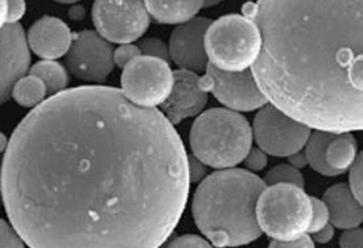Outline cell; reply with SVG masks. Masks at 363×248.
Segmentation results:
<instances>
[{
  "label": "cell",
  "instance_id": "cell-16",
  "mask_svg": "<svg viewBox=\"0 0 363 248\" xmlns=\"http://www.w3.org/2000/svg\"><path fill=\"white\" fill-rule=\"evenodd\" d=\"M322 201L330 213V223L335 228L351 230L363 221L362 203H359L346 184H337L327 189Z\"/></svg>",
  "mask_w": 363,
  "mask_h": 248
},
{
  "label": "cell",
  "instance_id": "cell-35",
  "mask_svg": "<svg viewBox=\"0 0 363 248\" xmlns=\"http://www.w3.org/2000/svg\"><path fill=\"white\" fill-rule=\"evenodd\" d=\"M289 158V164L292 167L297 168V169H302L307 166V159H306L305 152L302 151L296 152L292 156L287 157Z\"/></svg>",
  "mask_w": 363,
  "mask_h": 248
},
{
  "label": "cell",
  "instance_id": "cell-28",
  "mask_svg": "<svg viewBox=\"0 0 363 248\" xmlns=\"http://www.w3.org/2000/svg\"><path fill=\"white\" fill-rule=\"evenodd\" d=\"M268 154L259 150V148H251L248 152L246 158H245V166L247 171L252 173L261 172L263 171L268 163Z\"/></svg>",
  "mask_w": 363,
  "mask_h": 248
},
{
  "label": "cell",
  "instance_id": "cell-14",
  "mask_svg": "<svg viewBox=\"0 0 363 248\" xmlns=\"http://www.w3.org/2000/svg\"><path fill=\"white\" fill-rule=\"evenodd\" d=\"M173 78L171 93L160 106V112L169 123L177 125L203 112L208 102V93L202 89L197 73L178 69L173 72Z\"/></svg>",
  "mask_w": 363,
  "mask_h": 248
},
{
  "label": "cell",
  "instance_id": "cell-21",
  "mask_svg": "<svg viewBox=\"0 0 363 248\" xmlns=\"http://www.w3.org/2000/svg\"><path fill=\"white\" fill-rule=\"evenodd\" d=\"M333 135L335 133L315 130L311 133L310 138L303 148L307 164H310L313 171L326 177H336V173L331 171V168L327 166L326 159H325L327 145L330 143Z\"/></svg>",
  "mask_w": 363,
  "mask_h": 248
},
{
  "label": "cell",
  "instance_id": "cell-36",
  "mask_svg": "<svg viewBox=\"0 0 363 248\" xmlns=\"http://www.w3.org/2000/svg\"><path fill=\"white\" fill-rule=\"evenodd\" d=\"M86 16V11L83 6H75L70 9V18L74 21H82Z\"/></svg>",
  "mask_w": 363,
  "mask_h": 248
},
{
  "label": "cell",
  "instance_id": "cell-9",
  "mask_svg": "<svg viewBox=\"0 0 363 248\" xmlns=\"http://www.w3.org/2000/svg\"><path fill=\"white\" fill-rule=\"evenodd\" d=\"M252 133L258 148L266 154L287 158L305 148L312 130L268 103L258 109Z\"/></svg>",
  "mask_w": 363,
  "mask_h": 248
},
{
  "label": "cell",
  "instance_id": "cell-25",
  "mask_svg": "<svg viewBox=\"0 0 363 248\" xmlns=\"http://www.w3.org/2000/svg\"><path fill=\"white\" fill-rule=\"evenodd\" d=\"M140 55H147V57H153L158 60L169 62V52H168V45L163 40L157 38H147L140 40L138 44Z\"/></svg>",
  "mask_w": 363,
  "mask_h": 248
},
{
  "label": "cell",
  "instance_id": "cell-29",
  "mask_svg": "<svg viewBox=\"0 0 363 248\" xmlns=\"http://www.w3.org/2000/svg\"><path fill=\"white\" fill-rule=\"evenodd\" d=\"M167 248H213V246L203 237L196 235H184L173 239Z\"/></svg>",
  "mask_w": 363,
  "mask_h": 248
},
{
  "label": "cell",
  "instance_id": "cell-20",
  "mask_svg": "<svg viewBox=\"0 0 363 248\" xmlns=\"http://www.w3.org/2000/svg\"><path fill=\"white\" fill-rule=\"evenodd\" d=\"M47 88L38 77L27 74L16 81L13 86L11 97L21 107L34 109L47 99Z\"/></svg>",
  "mask_w": 363,
  "mask_h": 248
},
{
  "label": "cell",
  "instance_id": "cell-38",
  "mask_svg": "<svg viewBox=\"0 0 363 248\" xmlns=\"http://www.w3.org/2000/svg\"><path fill=\"white\" fill-rule=\"evenodd\" d=\"M9 145V140L4 133L0 132V153H6V148Z\"/></svg>",
  "mask_w": 363,
  "mask_h": 248
},
{
  "label": "cell",
  "instance_id": "cell-27",
  "mask_svg": "<svg viewBox=\"0 0 363 248\" xmlns=\"http://www.w3.org/2000/svg\"><path fill=\"white\" fill-rule=\"evenodd\" d=\"M140 55L138 45L135 44H121L118 48L113 50V60L114 65L118 68H122L133 62L135 58H138Z\"/></svg>",
  "mask_w": 363,
  "mask_h": 248
},
{
  "label": "cell",
  "instance_id": "cell-17",
  "mask_svg": "<svg viewBox=\"0 0 363 248\" xmlns=\"http://www.w3.org/2000/svg\"><path fill=\"white\" fill-rule=\"evenodd\" d=\"M150 16L160 24L181 26L197 16L204 0H143Z\"/></svg>",
  "mask_w": 363,
  "mask_h": 248
},
{
  "label": "cell",
  "instance_id": "cell-7",
  "mask_svg": "<svg viewBox=\"0 0 363 248\" xmlns=\"http://www.w3.org/2000/svg\"><path fill=\"white\" fill-rule=\"evenodd\" d=\"M173 81V70L168 62L139 55L124 67L121 91L135 106L157 108L169 96Z\"/></svg>",
  "mask_w": 363,
  "mask_h": 248
},
{
  "label": "cell",
  "instance_id": "cell-11",
  "mask_svg": "<svg viewBox=\"0 0 363 248\" xmlns=\"http://www.w3.org/2000/svg\"><path fill=\"white\" fill-rule=\"evenodd\" d=\"M112 44L93 30H83L74 35L65 64L79 81L101 86L116 68Z\"/></svg>",
  "mask_w": 363,
  "mask_h": 248
},
{
  "label": "cell",
  "instance_id": "cell-23",
  "mask_svg": "<svg viewBox=\"0 0 363 248\" xmlns=\"http://www.w3.org/2000/svg\"><path fill=\"white\" fill-rule=\"evenodd\" d=\"M348 187L351 189L354 198L362 203L363 202V156L358 154L352 166L348 168Z\"/></svg>",
  "mask_w": 363,
  "mask_h": 248
},
{
  "label": "cell",
  "instance_id": "cell-13",
  "mask_svg": "<svg viewBox=\"0 0 363 248\" xmlns=\"http://www.w3.org/2000/svg\"><path fill=\"white\" fill-rule=\"evenodd\" d=\"M211 21L203 16H196L192 21L181 24L172 33L168 45L169 60L179 69L193 73H202L208 65L204 49V34Z\"/></svg>",
  "mask_w": 363,
  "mask_h": 248
},
{
  "label": "cell",
  "instance_id": "cell-32",
  "mask_svg": "<svg viewBox=\"0 0 363 248\" xmlns=\"http://www.w3.org/2000/svg\"><path fill=\"white\" fill-rule=\"evenodd\" d=\"M268 248H315V242L308 235L294 239V241H274L273 239Z\"/></svg>",
  "mask_w": 363,
  "mask_h": 248
},
{
  "label": "cell",
  "instance_id": "cell-10",
  "mask_svg": "<svg viewBox=\"0 0 363 248\" xmlns=\"http://www.w3.org/2000/svg\"><path fill=\"white\" fill-rule=\"evenodd\" d=\"M199 84L233 112H253L268 104L250 69L225 72L208 63L204 76L199 77Z\"/></svg>",
  "mask_w": 363,
  "mask_h": 248
},
{
  "label": "cell",
  "instance_id": "cell-24",
  "mask_svg": "<svg viewBox=\"0 0 363 248\" xmlns=\"http://www.w3.org/2000/svg\"><path fill=\"white\" fill-rule=\"evenodd\" d=\"M311 203H312V220H311L308 233L313 235L318 232L323 227L330 225V213H328L326 203L320 198L311 196Z\"/></svg>",
  "mask_w": 363,
  "mask_h": 248
},
{
  "label": "cell",
  "instance_id": "cell-1",
  "mask_svg": "<svg viewBox=\"0 0 363 248\" xmlns=\"http://www.w3.org/2000/svg\"><path fill=\"white\" fill-rule=\"evenodd\" d=\"M188 158L160 109L113 86H77L18 124L1 198L29 248H160L187 205Z\"/></svg>",
  "mask_w": 363,
  "mask_h": 248
},
{
  "label": "cell",
  "instance_id": "cell-6",
  "mask_svg": "<svg viewBox=\"0 0 363 248\" xmlns=\"http://www.w3.org/2000/svg\"><path fill=\"white\" fill-rule=\"evenodd\" d=\"M204 49L211 64L225 72L251 68L261 49V35L247 16L228 14L211 22L204 34Z\"/></svg>",
  "mask_w": 363,
  "mask_h": 248
},
{
  "label": "cell",
  "instance_id": "cell-2",
  "mask_svg": "<svg viewBox=\"0 0 363 248\" xmlns=\"http://www.w3.org/2000/svg\"><path fill=\"white\" fill-rule=\"evenodd\" d=\"M243 13L261 35L251 72L269 104L311 130H362L363 0H257Z\"/></svg>",
  "mask_w": 363,
  "mask_h": 248
},
{
  "label": "cell",
  "instance_id": "cell-19",
  "mask_svg": "<svg viewBox=\"0 0 363 248\" xmlns=\"http://www.w3.org/2000/svg\"><path fill=\"white\" fill-rule=\"evenodd\" d=\"M29 74L35 76L43 81L49 97L65 92L69 84V74L65 67L57 60H40L33 64Z\"/></svg>",
  "mask_w": 363,
  "mask_h": 248
},
{
  "label": "cell",
  "instance_id": "cell-3",
  "mask_svg": "<svg viewBox=\"0 0 363 248\" xmlns=\"http://www.w3.org/2000/svg\"><path fill=\"white\" fill-rule=\"evenodd\" d=\"M266 187L263 179L242 168L211 173L193 196L196 226L214 247L235 248L255 242L262 236L257 201Z\"/></svg>",
  "mask_w": 363,
  "mask_h": 248
},
{
  "label": "cell",
  "instance_id": "cell-39",
  "mask_svg": "<svg viewBox=\"0 0 363 248\" xmlns=\"http://www.w3.org/2000/svg\"><path fill=\"white\" fill-rule=\"evenodd\" d=\"M220 1H223V0H204L203 8H212V6H218Z\"/></svg>",
  "mask_w": 363,
  "mask_h": 248
},
{
  "label": "cell",
  "instance_id": "cell-22",
  "mask_svg": "<svg viewBox=\"0 0 363 248\" xmlns=\"http://www.w3.org/2000/svg\"><path fill=\"white\" fill-rule=\"evenodd\" d=\"M264 184L267 186L272 184H294L301 188H305V179L302 176V173L299 172V169L292 167L289 164H279L273 167L269 172L264 176Z\"/></svg>",
  "mask_w": 363,
  "mask_h": 248
},
{
  "label": "cell",
  "instance_id": "cell-37",
  "mask_svg": "<svg viewBox=\"0 0 363 248\" xmlns=\"http://www.w3.org/2000/svg\"><path fill=\"white\" fill-rule=\"evenodd\" d=\"M6 26V0H0V30Z\"/></svg>",
  "mask_w": 363,
  "mask_h": 248
},
{
  "label": "cell",
  "instance_id": "cell-30",
  "mask_svg": "<svg viewBox=\"0 0 363 248\" xmlns=\"http://www.w3.org/2000/svg\"><path fill=\"white\" fill-rule=\"evenodd\" d=\"M26 11V0H6V24H19Z\"/></svg>",
  "mask_w": 363,
  "mask_h": 248
},
{
  "label": "cell",
  "instance_id": "cell-33",
  "mask_svg": "<svg viewBox=\"0 0 363 248\" xmlns=\"http://www.w3.org/2000/svg\"><path fill=\"white\" fill-rule=\"evenodd\" d=\"M189 161V179H191V184L192 182H199L202 179L207 177V166L202 162H199L197 158L191 157L188 158Z\"/></svg>",
  "mask_w": 363,
  "mask_h": 248
},
{
  "label": "cell",
  "instance_id": "cell-31",
  "mask_svg": "<svg viewBox=\"0 0 363 248\" xmlns=\"http://www.w3.org/2000/svg\"><path fill=\"white\" fill-rule=\"evenodd\" d=\"M341 248H363V231L361 227L345 230L340 238Z\"/></svg>",
  "mask_w": 363,
  "mask_h": 248
},
{
  "label": "cell",
  "instance_id": "cell-8",
  "mask_svg": "<svg viewBox=\"0 0 363 248\" xmlns=\"http://www.w3.org/2000/svg\"><path fill=\"white\" fill-rule=\"evenodd\" d=\"M91 16L96 33L119 45L137 42L150 26L143 0H96Z\"/></svg>",
  "mask_w": 363,
  "mask_h": 248
},
{
  "label": "cell",
  "instance_id": "cell-40",
  "mask_svg": "<svg viewBox=\"0 0 363 248\" xmlns=\"http://www.w3.org/2000/svg\"><path fill=\"white\" fill-rule=\"evenodd\" d=\"M55 3H58V4H65V6H69V4H77V3H79L80 0H53Z\"/></svg>",
  "mask_w": 363,
  "mask_h": 248
},
{
  "label": "cell",
  "instance_id": "cell-4",
  "mask_svg": "<svg viewBox=\"0 0 363 248\" xmlns=\"http://www.w3.org/2000/svg\"><path fill=\"white\" fill-rule=\"evenodd\" d=\"M194 158L214 169L235 168L243 162L253 143L251 124L242 114L212 108L199 114L191 128Z\"/></svg>",
  "mask_w": 363,
  "mask_h": 248
},
{
  "label": "cell",
  "instance_id": "cell-26",
  "mask_svg": "<svg viewBox=\"0 0 363 248\" xmlns=\"http://www.w3.org/2000/svg\"><path fill=\"white\" fill-rule=\"evenodd\" d=\"M0 248H26L16 228L4 220H0Z\"/></svg>",
  "mask_w": 363,
  "mask_h": 248
},
{
  "label": "cell",
  "instance_id": "cell-34",
  "mask_svg": "<svg viewBox=\"0 0 363 248\" xmlns=\"http://www.w3.org/2000/svg\"><path fill=\"white\" fill-rule=\"evenodd\" d=\"M333 237H335V227L330 223L320 230L318 232L313 233L312 239H313V242L327 244V243L331 242Z\"/></svg>",
  "mask_w": 363,
  "mask_h": 248
},
{
  "label": "cell",
  "instance_id": "cell-12",
  "mask_svg": "<svg viewBox=\"0 0 363 248\" xmlns=\"http://www.w3.org/2000/svg\"><path fill=\"white\" fill-rule=\"evenodd\" d=\"M30 49L21 24H6L0 30V106L11 97L13 86L30 69Z\"/></svg>",
  "mask_w": 363,
  "mask_h": 248
},
{
  "label": "cell",
  "instance_id": "cell-15",
  "mask_svg": "<svg viewBox=\"0 0 363 248\" xmlns=\"http://www.w3.org/2000/svg\"><path fill=\"white\" fill-rule=\"evenodd\" d=\"M74 35L62 19L43 16L27 33L28 47L43 60H57L69 52Z\"/></svg>",
  "mask_w": 363,
  "mask_h": 248
},
{
  "label": "cell",
  "instance_id": "cell-5",
  "mask_svg": "<svg viewBox=\"0 0 363 248\" xmlns=\"http://www.w3.org/2000/svg\"><path fill=\"white\" fill-rule=\"evenodd\" d=\"M262 232L274 241H294L308 233L312 220L311 196L294 184L267 186L257 201Z\"/></svg>",
  "mask_w": 363,
  "mask_h": 248
},
{
  "label": "cell",
  "instance_id": "cell-18",
  "mask_svg": "<svg viewBox=\"0 0 363 248\" xmlns=\"http://www.w3.org/2000/svg\"><path fill=\"white\" fill-rule=\"evenodd\" d=\"M357 156V140L350 133L333 135L325 152L327 166L336 173V176L347 172Z\"/></svg>",
  "mask_w": 363,
  "mask_h": 248
}]
</instances>
